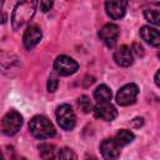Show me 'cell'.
Instances as JSON below:
<instances>
[{"instance_id": "1", "label": "cell", "mask_w": 160, "mask_h": 160, "mask_svg": "<svg viewBox=\"0 0 160 160\" xmlns=\"http://www.w3.org/2000/svg\"><path fill=\"white\" fill-rule=\"evenodd\" d=\"M38 1L39 0H21L18 2L11 15V25L14 30L22 28L29 20H31L36 11Z\"/></svg>"}, {"instance_id": "2", "label": "cell", "mask_w": 160, "mask_h": 160, "mask_svg": "<svg viewBox=\"0 0 160 160\" xmlns=\"http://www.w3.org/2000/svg\"><path fill=\"white\" fill-rule=\"evenodd\" d=\"M29 130L38 139H48L55 135V128L51 124V121L48 118L41 116V115L34 116L30 120Z\"/></svg>"}, {"instance_id": "3", "label": "cell", "mask_w": 160, "mask_h": 160, "mask_svg": "<svg viewBox=\"0 0 160 160\" xmlns=\"http://www.w3.org/2000/svg\"><path fill=\"white\" fill-rule=\"evenodd\" d=\"M56 120L61 129L72 130L76 122V116L72 108L68 104H61L56 108Z\"/></svg>"}, {"instance_id": "4", "label": "cell", "mask_w": 160, "mask_h": 160, "mask_svg": "<svg viewBox=\"0 0 160 160\" xmlns=\"http://www.w3.org/2000/svg\"><path fill=\"white\" fill-rule=\"evenodd\" d=\"M22 125V116L15 111V110H10L9 112L5 114V116L2 118V121H1V130L5 135L10 136V135H14L16 134Z\"/></svg>"}, {"instance_id": "5", "label": "cell", "mask_w": 160, "mask_h": 160, "mask_svg": "<svg viewBox=\"0 0 160 160\" xmlns=\"http://www.w3.org/2000/svg\"><path fill=\"white\" fill-rule=\"evenodd\" d=\"M54 69L59 75L69 76L76 72V70L79 69V64L66 55H60L54 61Z\"/></svg>"}, {"instance_id": "6", "label": "cell", "mask_w": 160, "mask_h": 160, "mask_svg": "<svg viewBox=\"0 0 160 160\" xmlns=\"http://www.w3.org/2000/svg\"><path fill=\"white\" fill-rule=\"evenodd\" d=\"M139 94V88L138 85L130 82L120 88V90L116 94V102L121 106H128L131 105L136 101V96Z\"/></svg>"}, {"instance_id": "7", "label": "cell", "mask_w": 160, "mask_h": 160, "mask_svg": "<svg viewBox=\"0 0 160 160\" xmlns=\"http://www.w3.org/2000/svg\"><path fill=\"white\" fill-rule=\"evenodd\" d=\"M128 6L126 0H105V10L110 19L119 20L125 15Z\"/></svg>"}, {"instance_id": "8", "label": "cell", "mask_w": 160, "mask_h": 160, "mask_svg": "<svg viewBox=\"0 0 160 160\" xmlns=\"http://www.w3.org/2000/svg\"><path fill=\"white\" fill-rule=\"evenodd\" d=\"M94 114L96 118L101 120L112 121L118 116V110L109 101H98V104L94 108Z\"/></svg>"}, {"instance_id": "9", "label": "cell", "mask_w": 160, "mask_h": 160, "mask_svg": "<svg viewBox=\"0 0 160 160\" xmlns=\"http://www.w3.org/2000/svg\"><path fill=\"white\" fill-rule=\"evenodd\" d=\"M99 36L108 48H114V45L116 44V40H118V36H119L118 25L111 24V22L104 25L101 28V30L99 31Z\"/></svg>"}, {"instance_id": "10", "label": "cell", "mask_w": 160, "mask_h": 160, "mask_svg": "<svg viewBox=\"0 0 160 160\" xmlns=\"http://www.w3.org/2000/svg\"><path fill=\"white\" fill-rule=\"evenodd\" d=\"M41 36H42V34H41V30H40V28L38 25L28 26L25 32H24V38H22L25 48L28 50L34 49L39 44V41L41 40Z\"/></svg>"}, {"instance_id": "11", "label": "cell", "mask_w": 160, "mask_h": 160, "mask_svg": "<svg viewBox=\"0 0 160 160\" xmlns=\"http://www.w3.org/2000/svg\"><path fill=\"white\" fill-rule=\"evenodd\" d=\"M114 60L119 66H122V68L130 66L132 64V50L126 45L120 46L114 52Z\"/></svg>"}, {"instance_id": "12", "label": "cell", "mask_w": 160, "mask_h": 160, "mask_svg": "<svg viewBox=\"0 0 160 160\" xmlns=\"http://www.w3.org/2000/svg\"><path fill=\"white\" fill-rule=\"evenodd\" d=\"M141 39L154 48H160V31L151 26H142L140 29Z\"/></svg>"}, {"instance_id": "13", "label": "cell", "mask_w": 160, "mask_h": 160, "mask_svg": "<svg viewBox=\"0 0 160 160\" xmlns=\"http://www.w3.org/2000/svg\"><path fill=\"white\" fill-rule=\"evenodd\" d=\"M100 151H101V155L105 159H116L119 156V154H120L119 146L115 142L114 138L102 140V142L100 144Z\"/></svg>"}, {"instance_id": "14", "label": "cell", "mask_w": 160, "mask_h": 160, "mask_svg": "<svg viewBox=\"0 0 160 160\" xmlns=\"http://www.w3.org/2000/svg\"><path fill=\"white\" fill-rule=\"evenodd\" d=\"M144 18L154 25H160V2H152L144 9Z\"/></svg>"}, {"instance_id": "15", "label": "cell", "mask_w": 160, "mask_h": 160, "mask_svg": "<svg viewBox=\"0 0 160 160\" xmlns=\"http://www.w3.org/2000/svg\"><path fill=\"white\" fill-rule=\"evenodd\" d=\"M114 140L115 142L118 144L119 148H122L128 144H130L132 140H134V134L129 130H125V129H121L116 132V135L114 136Z\"/></svg>"}, {"instance_id": "16", "label": "cell", "mask_w": 160, "mask_h": 160, "mask_svg": "<svg viewBox=\"0 0 160 160\" xmlns=\"http://www.w3.org/2000/svg\"><path fill=\"white\" fill-rule=\"evenodd\" d=\"M39 151L42 159H54V158H58V154H59V150H56V148L52 144H40Z\"/></svg>"}, {"instance_id": "17", "label": "cell", "mask_w": 160, "mask_h": 160, "mask_svg": "<svg viewBox=\"0 0 160 160\" xmlns=\"http://www.w3.org/2000/svg\"><path fill=\"white\" fill-rule=\"evenodd\" d=\"M94 98L98 101H109L111 99V90L106 85H100L94 91Z\"/></svg>"}, {"instance_id": "18", "label": "cell", "mask_w": 160, "mask_h": 160, "mask_svg": "<svg viewBox=\"0 0 160 160\" xmlns=\"http://www.w3.org/2000/svg\"><path fill=\"white\" fill-rule=\"evenodd\" d=\"M78 105H79V108L82 110V112H85V114H88V112H90V111L92 110L91 100H90V98L86 96V95H82V96H80V98L78 99Z\"/></svg>"}, {"instance_id": "19", "label": "cell", "mask_w": 160, "mask_h": 160, "mask_svg": "<svg viewBox=\"0 0 160 160\" xmlns=\"http://www.w3.org/2000/svg\"><path fill=\"white\" fill-rule=\"evenodd\" d=\"M59 86V79L55 74H51L48 79V91L50 92H54Z\"/></svg>"}, {"instance_id": "20", "label": "cell", "mask_w": 160, "mask_h": 160, "mask_svg": "<svg viewBox=\"0 0 160 160\" xmlns=\"http://www.w3.org/2000/svg\"><path fill=\"white\" fill-rule=\"evenodd\" d=\"M58 158L59 159H76V155L70 149H62V150H59Z\"/></svg>"}, {"instance_id": "21", "label": "cell", "mask_w": 160, "mask_h": 160, "mask_svg": "<svg viewBox=\"0 0 160 160\" xmlns=\"http://www.w3.org/2000/svg\"><path fill=\"white\" fill-rule=\"evenodd\" d=\"M54 5V0H41L40 2V10L42 12H48Z\"/></svg>"}, {"instance_id": "22", "label": "cell", "mask_w": 160, "mask_h": 160, "mask_svg": "<svg viewBox=\"0 0 160 160\" xmlns=\"http://www.w3.org/2000/svg\"><path fill=\"white\" fill-rule=\"evenodd\" d=\"M131 50H134V52H135L136 55H144V48H142L139 42H134Z\"/></svg>"}, {"instance_id": "23", "label": "cell", "mask_w": 160, "mask_h": 160, "mask_svg": "<svg viewBox=\"0 0 160 160\" xmlns=\"http://www.w3.org/2000/svg\"><path fill=\"white\" fill-rule=\"evenodd\" d=\"M155 84L160 88V69L158 70V72L155 74Z\"/></svg>"}, {"instance_id": "24", "label": "cell", "mask_w": 160, "mask_h": 160, "mask_svg": "<svg viewBox=\"0 0 160 160\" xmlns=\"http://www.w3.org/2000/svg\"><path fill=\"white\" fill-rule=\"evenodd\" d=\"M158 56H159V59H160V51H159V54H158Z\"/></svg>"}, {"instance_id": "25", "label": "cell", "mask_w": 160, "mask_h": 160, "mask_svg": "<svg viewBox=\"0 0 160 160\" xmlns=\"http://www.w3.org/2000/svg\"><path fill=\"white\" fill-rule=\"evenodd\" d=\"M1 1H2V2H4V0H1Z\"/></svg>"}]
</instances>
